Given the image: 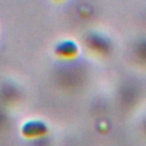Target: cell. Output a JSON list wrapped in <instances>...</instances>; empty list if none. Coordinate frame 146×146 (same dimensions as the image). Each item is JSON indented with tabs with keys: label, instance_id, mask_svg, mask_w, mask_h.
Instances as JSON below:
<instances>
[{
	"label": "cell",
	"instance_id": "cell-1",
	"mask_svg": "<svg viewBox=\"0 0 146 146\" xmlns=\"http://www.w3.org/2000/svg\"><path fill=\"white\" fill-rule=\"evenodd\" d=\"M55 51L58 56L65 58H72L79 54V46L73 40H63L56 44Z\"/></svg>",
	"mask_w": 146,
	"mask_h": 146
},
{
	"label": "cell",
	"instance_id": "cell-2",
	"mask_svg": "<svg viewBox=\"0 0 146 146\" xmlns=\"http://www.w3.org/2000/svg\"><path fill=\"white\" fill-rule=\"evenodd\" d=\"M48 128L47 124L42 121L39 120H31L27 121L23 127H22V132L26 137H36V136H42L47 132Z\"/></svg>",
	"mask_w": 146,
	"mask_h": 146
}]
</instances>
